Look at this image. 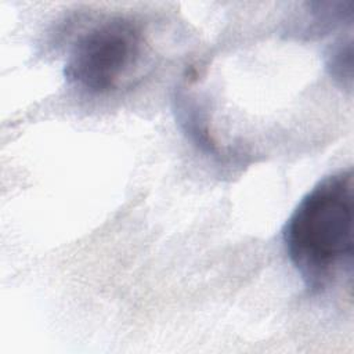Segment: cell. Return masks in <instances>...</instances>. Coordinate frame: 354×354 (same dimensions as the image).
Masks as SVG:
<instances>
[{"label": "cell", "mask_w": 354, "mask_h": 354, "mask_svg": "<svg viewBox=\"0 0 354 354\" xmlns=\"http://www.w3.org/2000/svg\"><path fill=\"white\" fill-rule=\"evenodd\" d=\"M353 169L319 181L297 205L286 230L289 257L313 288L325 285L353 259Z\"/></svg>", "instance_id": "obj_1"}, {"label": "cell", "mask_w": 354, "mask_h": 354, "mask_svg": "<svg viewBox=\"0 0 354 354\" xmlns=\"http://www.w3.org/2000/svg\"><path fill=\"white\" fill-rule=\"evenodd\" d=\"M144 39L129 19L112 18L83 33L65 64L66 79L91 93L116 88L140 62Z\"/></svg>", "instance_id": "obj_2"}]
</instances>
